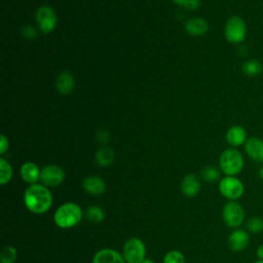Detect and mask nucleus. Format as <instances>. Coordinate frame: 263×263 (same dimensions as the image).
Listing matches in <instances>:
<instances>
[{"label": "nucleus", "instance_id": "7", "mask_svg": "<svg viewBox=\"0 0 263 263\" xmlns=\"http://www.w3.org/2000/svg\"><path fill=\"white\" fill-rule=\"evenodd\" d=\"M146 245L139 237L127 238L122 247V256L126 263H141L146 258Z\"/></svg>", "mask_w": 263, "mask_h": 263}, {"label": "nucleus", "instance_id": "15", "mask_svg": "<svg viewBox=\"0 0 263 263\" xmlns=\"http://www.w3.org/2000/svg\"><path fill=\"white\" fill-rule=\"evenodd\" d=\"M40 173L41 168L32 161H26L20 167V176L22 180L29 185L36 184L40 181Z\"/></svg>", "mask_w": 263, "mask_h": 263}, {"label": "nucleus", "instance_id": "34", "mask_svg": "<svg viewBox=\"0 0 263 263\" xmlns=\"http://www.w3.org/2000/svg\"><path fill=\"white\" fill-rule=\"evenodd\" d=\"M253 263H263V260H260V259H257L255 260Z\"/></svg>", "mask_w": 263, "mask_h": 263}, {"label": "nucleus", "instance_id": "16", "mask_svg": "<svg viewBox=\"0 0 263 263\" xmlns=\"http://www.w3.org/2000/svg\"><path fill=\"white\" fill-rule=\"evenodd\" d=\"M82 188L90 195H101L106 191V183L99 176H87L82 181Z\"/></svg>", "mask_w": 263, "mask_h": 263}, {"label": "nucleus", "instance_id": "20", "mask_svg": "<svg viewBox=\"0 0 263 263\" xmlns=\"http://www.w3.org/2000/svg\"><path fill=\"white\" fill-rule=\"evenodd\" d=\"M241 71L246 76L255 77L262 73L263 66L262 64L256 59H249L243 62L241 65Z\"/></svg>", "mask_w": 263, "mask_h": 263}, {"label": "nucleus", "instance_id": "1", "mask_svg": "<svg viewBox=\"0 0 263 263\" xmlns=\"http://www.w3.org/2000/svg\"><path fill=\"white\" fill-rule=\"evenodd\" d=\"M25 208L35 215L45 214L52 205L53 197L48 187L41 183L29 185L23 194Z\"/></svg>", "mask_w": 263, "mask_h": 263}, {"label": "nucleus", "instance_id": "17", "mask_svg": "<svg viewBox=\"0 0 263 263\" xmlns=\"http://www.w3.org/2000/svg\"><path fill=\"white\" fill-rule=\"evenodd\" d=\"M75 85V79L70 71H62L55 79V88L61 95H69Z\"/></svg>", "mask_w": 263, "mask_h": 263}, {"label": "nucleus", "instance_id": "19", "mask_svg": "<svg viewBox=\"0 0 263 263\" xmlns=\"http://www.w3.org/2000/svg\"><path fill=\"white\" fill-rule=\"evenodd\" d=\"M95 159L98 165L106 167L113 163L115 159V153L114 150L109 146H103L99 148L96 152Z\"/></svg>", "mask_w": 263, "mask_h": 263}, {"label": "nucleus", "instance_id": "24", "mask_svg": "<svg viewBox=\"0 0 263 263\" xmlns=\"http://www.w3.org/2000/svg\"><path fill=\"white\" fill-rule=\"evenodd\" d=\"M246 230L249 233L258 234L263 231V219L259 216H252L245 222Z\"/></svg>", "mask_w": 263, "mask_h": 263}, {"label": "nucleus", "instance_id": "8", "mask_svg": "<svg viewBox=\"0 0 263 263\" xmlns=\"http://www.w3.org/2000/svg\"><path fill=\"white\" fill-rule=\"evenodd\" d=\"M65 179V171L57 164H46L41 168L40 183L48 188L60 186Z\"/></svg>", "mask_w": 263, "mask_h": 263}, {"label": "nucleus", "instance_id": "31", "mask_svg": "<svg viewBox=\"0 0 263 263\" xmlns=\"http://www.w3.org/2000/svg\"><path fill=\"white\" fill-rule=\"evenodd\" d=\"M256 257L257 259H260V260H263V243L259 245L257 248H256Z\"/></svg>", "mask_w": 263, "mask_h": 263}, {"label": "nucleus", "instance_id": "28", "mask_svg": "<svg viewBox=\"0 0 263 263\" xmlns=\"http://www.w3.org/2000/svg\"><path fill=\"white\" fill-rule=\"evenodd\" d=\"M21 33H22L24 38L30 39V40L31 39H35L37 37V35H38L36 29L33 26H31V25H27V26L23 27L21 29Z\"/></svg>", "mask_w": 263, "mask_h": 263}, {"label": "nucleus", "instance_id": "32", "mask_svg": "<svg viewBox=\"0 0 263 263\" xmlns=\"http://www.w3.org/2000/svg\"><path fill=\"white\" fill-rule=\"evenodd\" d=\"M258 176H259L260 180L263 182V165H261V167L259 168V171H258Z\"/></svg>", "mask_w": 263, "mask_h": 263}, {"label": "nucleus", "instance_id": "26", "mask_svg": "<svg viewBox=\"0 0 263 263\" xmlns=\"http://www.w3.org/2000/svg\"><path fill=\"white\" fill-rule=\"evenodd\" d=\"M185 256L179 250H171L168 251L162 260V263H185Z\"/></svg>", "mask_w": 263, "mask_h": 263}, {"label": "nucleus", "instance_id": "11", "mask_svg": "<svg viewBox=\"0 0 263 263\" xmlns=\"http://www.w3.org/2000/svg\"><path fill=\"white\" fill-rule=\"evenodd\" d=\"M247 156L256 163H263V140L258 137H250L243 145Z\"/></svg>", "mask_w": 263, "mask_h": 263}, {"label": "nucleus", "instance_id": "6", "mask_svg": "<svg viewBox=\"0 0 263 263\" xmlns=\"http://www.w3.org/2000/svg\"><path fill=\"white\" fill-rule=\"evenodd\" d=\"M222 219L229 228H240L246 222L243 206L238 201H227L222 208Z\"/></svg>", "mask_w": 263, "mask_h": 263}, {"label": "nucleus", "instance_id": "10", "mask_svg": "<svg viewBox=\"0 0 263 263\" xmlns=\"http://www.w3.org/2000/svg\"><path fill=\"white\" fill-rule=\"evenodd\" d=\"M227 243L231 251L241 252L250 243V233L246 229L235 228L229 233Z\"/></svg>", "mask_w": 263, "mask_h": 263}, {"label": "nucleus", "instance_id": "27", "mask_svg": "<svg viewBox=\"0 0 263 263\" xmlns=\"http://www.w3.org/2000/svg\"><path fill=\"white\" fill-rule=\"evenodd\" d=\"M173 2L189 10H195L200 6V0H173Z\"/></svg>", "mask_w": 263, "mask_h": 263}, {"label": "nucleus", "instance_id": "29", "mask_svg": "<svg viewBox=\"0 0 263 263\" xmlns=\"http://www.w3.org/2000/svg\"><path fill=\"white\" fill-rule=\"evenodd\" d=\"M96 139H97V141H98L99 143H101V144H106V143H108L109 140H110V135H109V133L106 132V130H100L99 133H97Z\"/></svg>", "mask_w": 263, "mask_h": 263}, {"label": "nucleus", "instance_id": "22", "mask_svg": "<svg viewBox=\"0 0 263 263\" xmlns=\"http://www.w3.org/2000/svg\"><path fill=\"white\" fill-rule=\"evenodd\" d=\"M221 173L222 172L220 171V168L214 165H205L200 171V178L208 183H214L220 181Z\"/></svg>", "mask_w": 263, "mask_h": 263}, {"label": "nucleus", "instance_id": "13", "mask_svg": "<svg viewBox=\"0 0 263 263\" xmlns=\"http://www.w3.org/2000/svg\"><path fill=\"white\" fill-rule=\"evenodd\" d=\"M225 140L228 143V145L232 148H237L239 146H242L248 140L247 130L241 125H238V124L232 125L227 129L225 134Z\"/></svg>", "mask_w": 263, "mask_h": 263}, {"label": "nucleus", "instance_id": "9", "mask_svg": "<svg viewBox=\"0 0 263 263\" xmlns=\"http://www.w3.org/2000/svg\"><path fill=\"white\" fill-rule=\"evenodd\" d=\"M36 22L39 30L44 34H48L55 29L58 17L51 7L42 5L36 11Z\"/></svg>", "mask_w": 263, "mask_h": 263}, {"label": "nucleus", "instance_id": "21", "mask_svg": "<svg viewBox=\"0 0 263 263\" xmlns=\"http://www.w3.org/2000/svg\"><path fill=\"white\" fill-rule=\"evenodd\" d=\"M84 217L87 221L98 224L105 219V212L101 206L92 204L86 208L84 211Z\"/></svg>", "mask_w": 263, "mask_h": 263}, {"label": "nucleus", "instance_id": "3", "mask_svg": "<svg viewBox=\"0 0 263 263\" xmlns=\"http://www.w3.org/2000/svg\"><path fill=\"white\" fill-rule=\"evenodd\" d=\"M245 166V159L239 150L229 147L219 157V168L224 176H237Z\"/></svg>", "mask_w": 263, "mask_h": 263}, {"label": "nucleus", "instance_id": "4", "mask_svg": "<svg viewBox=\"0 0 263 263\" xmlns=\"http://www.w3.org/2000/svg\"><path fill=\"white\" fill-rule=\"evenodd\" d=\"M218 190L228 201H238L245 193V185L236 176H224L218 182Z\"/></svg>", "mask_w": 263, "mask_h": 263}, {"label": "nucleus", "instance_id": "14", "mask_svg": "<svg viewBox=\"0 0 263 263\" xmlns=\"http://www.w3.org/2000/svg\"><path fill=\"white\" fill-rule=\"evenodd\" d=\"M181 192L184 196L192 198L200 191V181L194 174H187L183 177L180 184Z\"/></svg>", "mask_w": 263, "mask_h": 263}, {"label": "nucleus", "instance_id": "2", "mask_svg": "<svg viewBox=\"0 0 263 263\" xmlns=\"http://www.w3.org/2000/svg\"><path fill=\"white\" fill-rule=\"evenodd\" d=\"M84 212L81 206L73 201H68L60 204L53 213L52 220L55 226L61 229H70L77 226L82 218Z\"/></svg>", "mask_w": 263, "mask_h": 263}, {"label": "nucleus", "instance_id": "33", "mask_svg": "<svg viewBox=\"0 0 263 263\" xmlns=\"http://www.w3.org/2000/svg\"><path fill=\"white\" fill-rule=\"evenodd\" d=\"M141 263H155V262L150 258H145Z\"/></svg>", "mask_w": 263, "mask_h": 263}, {"label": "nucleus", "instance_id": "30", "mask_svg": "<svg viewBox=\"0 0 263 263\" xmlns=\"http://www.w3.org/2000/svg\"><path fill=\"white\" fill-rule=\"evenodd\" d=\"M9 147L8 139L5 137V135H1L0 139V154H4Z\"/></svg>", "mask_w": 263, "mask_h": 263}, {"label": "nucleus", "instance_id": "25", "mask_svg": "<svg viewBox=\"0 0 263 263\" xmlns=\"http://www.w3.org/2000/svg\"><path fill=\"white\" fill-rule=\"evenodd\" d=\"M17 258V251L13 246H5L0 252V263H14Z\"/></svg>", "mask_w": 263, "mask_h": 263}, {"label": "nucleus", "instance_id": "18", "mask_svg": "<svg viewBox=\"0 0 263 263\" xmlns=\"http://www.w3.org/2000/svg\"><path fill=\"white\" fill-rule=\"evenodd\" d=\"M185 31L192 36H202L209 31V24L202 17H192L185 24Z\"/></svg>", "mask_w": 263, "mask_h": 263}, {"label": "nucleus", "instance_id": "5", "mask_svg": "<svg viewBox=\"0 0 263 263\" xmlns=\"http://www.w3.org/2000/svg\"><path fill=\"white\" fill-rule=\"evenodd\" d=\"M225 39L232 44L243 42L247 36V25L239 15H231L227 18L224 26Z\"/></svg>", "mask_w": 263, "mask_h": 263}, {"label": "nucleus", "instance_id": "12", "mask_svg": "<svg viewBox=\"0 0 263 263\" xmlns=\"http://www.w3.org/2000/svg\"><path fill=\"white\" fill-rule=\"evenodd\" d=\"M91 263H126L122 254L111 248H104L97 251L91 259Z\"/></svg>", "mask_w": 263, "mask_h": 263}, {"label": "nucleus", "instance_id": "23", "mask_svg": "<svg viewBox=\"0 0 263 263\" xmlns=\"http://www.w3.org/2000/svg\"><path fill=\"white\" fill-rule=\"evenodd\" d=\"M13 176L11 164L3 157L0 158V184L2 186L8 184Z\"/></svg>", "mask_w": 263, "mask_h": 263}]
</instances>
